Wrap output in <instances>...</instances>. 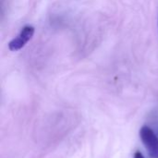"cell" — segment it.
Wrapping results in <instances>:
<instances>
[{
  "label": "cell",
  "mask_w": 158,
  "mask_h": 158,
  "mask_svg": "<svg viewBox=\"0 0 158 158\" xmlns=\"http://www.w3.org/2000/svg\"><path fill=\"white\" fill-rule=\"evenodd\" d=\"M140 138L145 146L149 156L158 158V137L148 126H143L140 130Z\"/></svg>",
  "instance_id": "6da1fadb"
},
{
  "label": "cell",
  "mask_w": 158,
  "mask_h": 158,
  "mask_svg": "<svg viewBox=\"0 0 158 158\" xmlns=\"http://www.w3.org/2000/svg\"><path fill=\"white\" fill-rule=\"evenodd\" d=\"M34 31L35 30L32 26H25L19 34L8 43V49L12 52H16L23 48L26 44L32 38Z\"/></svg>",
  "instance_id": "7a4b0ae2"
},
{
  "label": "cell",
  "mask_w": 158,
  "mask_h": 158,
  "mask_svg": "<svg viewBox=\"0 0 158 158\" xmlns=\"http://www.w3.org/2000/svg\"><path fill=\"white\" fill-rule=\"evenodd\" d=\"M134 158H144V156L141 152H136L134 155Z\"/></svg>",
  "instance_id": "3957f363"
}]
</instances>
